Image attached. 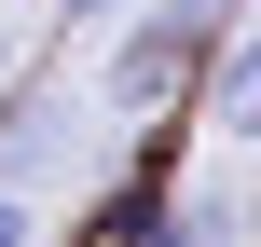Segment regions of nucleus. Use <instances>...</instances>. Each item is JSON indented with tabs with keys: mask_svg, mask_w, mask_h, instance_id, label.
Masks as SVG:
<instances>
[{
	"mask_svg": "<svg viewBox=\"0 0 261 247\" xmlns=\"http://www.w3.org/2000/svg\"><path fill=\"white\" fill-rule=\"evenodd\" d=\"M206 55H220V41H206L193 14H138V28L110 41V110H179Z\"/></svg>",
	"mask_w": 261,
	"mask_h": 247,
	"instance_id": "f257e3e1",
	"label": "nucleus"
},
{
	"mask_svg": "<svg viewBox=\"0 0 261 247\" xmlns=\"http://www.w3.org/2000/svg\"><path fill=\"white\" fill-rule=\"evenodd\" d=\"M206 124H220V138H248V151H261V28H234V41L206 55Z\"/></svg>",
	"mask_w": 261,
	"mask_h": 247,
	"instance_id": "f03ea898",
	"label": "nucleus"
},
{
	"mask_svg": "<svg viewBox=\"0 0 261 247\" xmlns=\"http://www.w3.org/2000/svg\"><path fill=\"white\" fill-rule=\"evenodd\" d=\"M138 247H234V206H165Z\"/></svg>",
	"mask_w": 261,
	"mask_h": 247,
	"instance_id": "7ed1b4c3",
	"label": "nucleus"
},
{
	"mask_svg": "<svg viewBox=\"0 0 261 247\" xmlns=\"http://www.w3.org/2000/svg\"><path fill=\"white\" fill-rule=\"evenodd\" d=\"M165 14H193L206 41H234V14H248V0H165Z\"/></svg>",
	"mask_w": 261,
	"mask_h": 247,
	"instance_id": "20e7f679",
	"label": "nucleus"
},
{
	"mask_svg": "<svg viewBox=\"0 0 261 247\" xmlns=\"http://www.w3.org/2000/svg\"><path fill=\"white\" fill-rule=\"evenodd\" d=\"M41 14H55V28H110L124 0H41Z\"/></svg>",
	"mask_w": 261,
	"mask_h": 247,
	"instance_id": "39448f33",
	"label": "nucleus"
},
{
	"mask_svg": "<svg viewBox=\"0 0 261 247\" xmlns=\"http://www.w3.org/2000/svg\"><path fill=\"white\" fill-rule=\"evenodd\" d=\"M0 247H41V234H28V206H14V193H0Z\"/></svg>",
	"mask_w": 261,
	"mask_h": 247,
	"instance_id": "423d86ee",
	"label": "nucleus"
},
{
	"mask_svg": "<svg viewBox=\"0 0 261 247\" xmlns=\"http://www.w3.org/2000/svg\"><path fill=\"white\" fill-rule=\"evenodd\" d=\"M0 110H14V28H0Z\"/></svg>",
	"mask_w": 261,
	"mask_h": 247,
	"instance_id": "0eeeda50",
	"label": "nucleus"
}]
</instances>
